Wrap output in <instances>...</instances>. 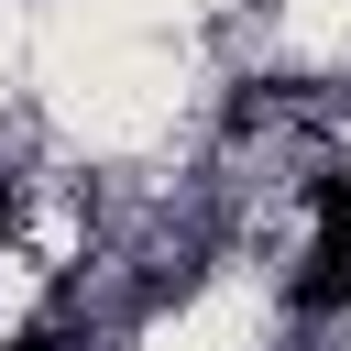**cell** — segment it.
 I'll use <instances>...</instances> for the list:
<instances>
[{"label": "cell", "mask_w": 351, "mask_h": 351, "mask_svg": "<svg viewBox=\"0 0 351 351\" xmlns=\"http://www.w3.org/2000/svg\"><path fill=\"white\" fill-rule=\"evenodd\" d=\"M285 307H296V318H340V307H351V230H318V252H307V274L285 285Z\"/></svg>", "instance_id": "cell-1"}, {"label": "cell", "mask_w": 351, "mask_h": 351, "mask_svg": "<svg viewBox=\"0 0 351 351\" xmlns=\"http://www.w3.org/2000/svg\"><path fill=\"white\" fill-rule=\"evenodd\" d=\"M11 351H66V329H22V340H11Z\"/></svg>", "instance_id": "cell-3"}, {"label": "cell", "mask_w": 351, "mask_h": 351, "mask_svg": "<svg viewBox=\"0 0 351 351\" xmlns=\"http://www.w3.org/2000/svg\"><path fill=\"white\" fill-rule=\"evenodd\" d=\"M307 208H318V230H351V165H318L307 176Z\"/></svg>", "instance_id": "cell-2"}, {"label": "cell", "mask_w": 351, "mask_h": 351, "mask_svg": "<svg viewBox=\"0 0 351 351\" xmlns=\"http://www.w3.org/2000/svg\"><path fill=\"white\" fill-rule=\"evenodd\" d=\"M11 208H22V197H11V176H0V230H11Z\"/></svg>", "instance_id": "cell-4"}]
</instances>
